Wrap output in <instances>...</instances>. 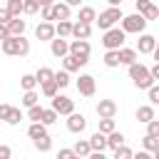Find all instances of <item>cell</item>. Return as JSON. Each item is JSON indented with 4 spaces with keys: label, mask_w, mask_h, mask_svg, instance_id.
Listing matches in <instances>:
<instances>
[{
    "label": "cell",
    "mask_w": 159,
    "mask_h": 159,
    "mask_svg": "<svg viewBox=\"0 0 159 159\" xmlns=\"http://www.w3.org/2000/svg\"><path fill=\"white\" fill-rule=\"evenodd\" d=\"M127 75H129V80L134 82V87H137V89H149V87L157 82V80L152 77L149 67H147V65H142V62L129 65V67H127Z\"/></svg>",
    "instance_id": "6da1fadb"
},
{
    "label": "cell",
    "mask_w": 159,
    "mask_h": 159,
    "mask_svg": "<svg viewBox=\"0 0 159 159\" xmlns=\"http://www.w3.org/2000/svg\"><path fill=\"white\" fill-rule=\"evenodd\" d=\"M0 50L10 57H25L30 52V40L25 35H10L5 42H0Z\"/></svg>",
    "instance_id": "7a4b0ae2"
},
{
    "label": "cell",
    "mask_w": 159,
    "mask_h": 159,
    "mask_svg": "<svg viewBox=\"0 0 159 159\" xmlns=\"http://www.w3.org/2000/svg\"><path fill=\"white\" fill-rule=\"evenodd\" d=\"M122 17H124V15H122V7H119V5H109L107 10H102V12L97 15V20H94V22H97V27L104 32V30L114 27Z\"/></svg>",
    "instance_id": "3957f363"
},
{
    "label": "cell",
    "mask_w": 159,
    "mask_h": 159,
    "mask_svg": "<svg viewBox=\"0 0 159 159\" xmlns=\"http://www.w3.org/2000/svg\"><path fill=\"white\" fill-rule=\"evenodd\" d=\"M119 22H122V30H124L127 35H139V32L147 30V22H149V20H147L142 12H132V15H124Z\"/></svg>",
    "instance_id": "277c9868"
},
{
    "label": "cell",
    "mask_w": 159,
    "mask_h": 159,
    "mask_svg": "<svg viewBox=\"0 0 159 159\" xmlns=\"http://www.w3.org/2000/svg\"><path fill=\"white\" fill-rule=\"evenodd\" d=\"M124 40H127V32L122 30V27H109V30H104V35H102V45H104V50H119L122 45H124Z\"/></svg>",
    "instance_id": "5b68a950"
},
{
    "label": "cell",
    "mask_w": 159,
    "mask_h": 159,
    "mask_svg": "<svg viewBox=\"0 0 159 159\" xmlns=\"http://www.w3.org/2000/svg\"><path fill=\"white\" fill-rule=\"evenodd\" d=\"M70 52L75 55V57H80V60H84V62H89V52H92V45H89V40H70Z\"/></svg>",
    "instance_id": "8992f818"
},
{
    "label": "cell",
    "mask_w": 159,
    "mask_h": 159,
    "mask_svg": "<svg viewBox=\"0 0 159 159\" xmlns=\"http://www.w3.org/2000/svg\"><path fill=\"white\" fill-rule=\"evenodd\" d=\"M77 92H80L82 97H94V92H97L94 77H92V75H80V80H77Z\"/></svg>",
    "instance_id": "52a82bcc"
},
{
    "label": "cell",
    "mask_w": 159,
    "mask_h": 159,
    "mask_svg": "<svg viewBox=\"0 0 159 159\" xmlns=\"http://www.w3.org/2000/svg\"><path fill=\"white\" fill-rule=\"evenodd\" d=\"M157 47V37L149 35V32H139V40H137V52L139 55H152Z\"/></svg>",
    "instance_id": "ba28073f"
},
{
    "label": "cell",
    "mask_w": 159,
    "mask_h": 159,
    "mask_svg": "<svg viewBox=\"0 0 159 159\" xmlns=\"http://www.w3.org/2000/svg\"><path fill=\"white\" fill-rule=\"evenodd\" d=\"M52 107H55V109H57L60 114H65V117L75 112V102H72V99H70L67 94H60V92H57V94L52 97Z\"/></svg>",
    "instance_id": "9c48e42d"
},
{
    "label": "cell",
    "mask_w": 159,
    "mask_h": 159,
    "mask_svg": "<svg viewBox=\"0 0 159 159\" xmlns=\"http://www.w3.org/2000/svg\"><path fill=\"white\" fill-rule=\"evenodd\" d=\"M55 35H57V30H55V25L47 22V20H40V25L35 27V37H37L40 42H50Z\"/></svg>",
    "instance_id": "30bf717a"
},
{
    "label": "cell",
    "mask_w": 159,
    "mask_h": 159,
    "mask_svg": "<svg viewBox=\"0 0 159 159\" xmlns=\"http://www.w3.org/2000/svg\"><path fill=\"white\" fill-rule=\"evenodd\" d=\"M50 52H52V57H65L67 52H70V42H67V37H60V35H55L52 40H50Z\"/></svg>",
    "instance_id": "8fae6325"
},
{
    "label": "cell",
    "mask_w": 159,
    "mask_h": 159,
    "mask_svg": "<svg viewBox=\"0 0 159 159\" xmlns=\"http://www.w3.org/2000/svg\"><path fill=\"white\" fill-rule=\"evenodd\" d=\"M84 127H87V117H84V114H80V112L67 114V129H70L72 134H82Z\"/></svg>",
    "instance_id": "7c38bea8"
},
{
    "label": "cell",
    "mask_w": 159,
    "mask_h": 159,
    "mask_svg": "<svg viewBox=\"0 0 159 159\" xmlns=\"http://www.w3.org/2000/svg\"><path fill=\"white\" fill-rule=\"evenodd\" d=\"M89 35H92V22H82V20L72 22V37H77V40H89Z\"/></svg>",
    "instance_id": "4fadbf2b"
},
{
    "label": "cell",
    "mask_w": 159,
    "mask_h": 159,
    "mask_svg": "<svg viewBox=\"0 0 159 159\" xmlns=\"http://www.w3.org/2000/svg\"><path fill=\"white\" fill-rule=\"evenodd\" d=\"M119 60H122V65H134V62H139V52H137V47H119Z\"/></svg>",
    "instance_id": "5bb4252c"
},
{
    "label": "cell",
    "mask_w": 159,
    "mask_h": 159,
    "mask_svg": "<svg viewBox=\"0 0 159 159\" xmlns=\"http://www.w3.org/2000/svg\"><path fill=\"white\" fill-rule=\"evenodd\" d=\"M97 114L99 117H114L117 114V102L114 99H99L97 102Z\"/></svg>",
    "instance_id": "9a60e30c"
},
{
    "label": "cell",
    "mask_w": 159,
    "mask_h": 159,
    "mask_svg": "<svg viewBox=\"0 0 159 159\" xmlns=\"http://www.w3.org/2000/svg\"><path fill=\"white\" fill-rule=\"evenodd\" d=\"M84 65H87V62H84V60H80V57H75L72 52H67V55L62 57V67H65L67 72H77V70H80V67H84Z\"/></svg>",
    "instance_id": "2e32d148"
},
{
    "label": "cell",
    "mask_w": 159,
    "mask_h": 159,
    "mask_svg": "<svg viewBox=\"0 0 159 159\" xmlns=\"http://www.w3.org/2000/svg\"><path fill=\"white\" fill-rule=\"evenodd\" d=\"M52 10H55V20H70V15H72V5H67L65 0L52 2Z\"/></svg>",
    "instance_id": "e0dca14e"
},
{
    "label": "cell",
    "mask_w": 159,
    "mask_h": 159,
    "mask_svg": "<svg viewBox=\"0 0 159 159\" xmlns=\"http://www.w3.org/2000/svg\"><path fill=\"white\" fill-rule=\"evenodd\" d=\"M89 144H92V152H104V149H107V134L97 129V132L89 137Z\"/></svg>",
    "instance_id": "ac0fdd59"
},
{
    "label": "cell",
    "mask_w": 159,
    "mask_h": 159,
    "mask_svg": "<svg viewBox=\"0 0 159 159\" xmlns=\"http://www.w3.org/2000/svg\"><path fill=\"white\" fill-rule=\"evenodd\" d=\"M137 119H139L142 124L152 122V119H154V104L149 102V104H142V107H137Z\"/></svg>",
    "instance_id": "d6986e66"
},
{
    "label": "cell",
    "mask_w": 159,
    "mask_h": 159,
    "mask_svg": "<svg viewBox=\"0 0 159 159\" xmlns=\"http://www.w3.org/2000/svg\"><path fill=\"white\" fill-rule=\"evenodd\" d=\"M122 144H124V134H122V132H117V129H114V132H109V134H107V149H112V152H114V149H119Z\"/></svg>",
    "instance_id": "ffe728a7"
},
{
    "label": "cell",
    "mask_w": 159,
    "mask_h": 159,
    "mask_svg": "<svg viewBox=\"0 0 159 159\" xmlns=\"http://www.w3.org/2000/svg\"><path fill=\"white\" fill-rule=\"evenodd\" d=\"M7 30H10V35H25L27 22H25V20H20V17H12V20L7 22Z\"/></svg>",
    "instance_id": "44dd1931"
},
{
    "label": "cell",
    "mask_w": 159,
    "mask_h": 159,
    "mask_svg": "<svg viewBox=\"0 0 159 159\" xmlns=\"http://www.w3.org/2000/svg\"><path fill=\"white\" fill-rule=\"evenodd\" d=\"M42 134H47V124H45V122H32V124L27 127V137H30V139H37V137H42Z\"/></svg>",
    "instance_id": "7402d4cb"
},
{
    "label": "cell",
    "mask_w": 159,
    "mask_h": 159,
    "mask_svg": "<svg viewBox=\"0 0 159 159\" xmlns=\"http://www.w3.org/2000/svg\"><path fill=\"white\" fill-rule=\"evenodd\" d=\"M32 144H35V149L42 152V154H47V152L52 149V139H50V134H42V137H37V139H32Z\"/></svg>",
    "instance_id": "603a6c76"
},
{
    "label": "cell",
    "mask_w": 159,
    "mask_h": 159,
    "mask_svg": "<svg viewBox=\"0 0 159 159\" xmlns=\"http://www.w3.org/2000/svg\"><path fill=\"white\" fill-rule=\"evenodd\" d=\"M72 149H75L77 157H89V154H92V144H89V139H77Z\"/></svg>",
    "instance_id": "cb8c5ba5"
},
{
    "label": "cell",
    "mask_w": 159,
    "mask_h": 159,
    "mask_svg": "<svg viewBox=\"0 0 159 159\" xmlns=\"http://www.w3.org/2000/svg\"><path fill=\"white\" fill-rule=\"evenodd\" d=\"M77 20H82V22H94V20H97V10H94V7H89V5H82V7H80Z\"/></svg>",
    "instance_id": "d4e9b609"
},
{
    "label": "cell",
    "mask_w": 159,
    "mask_h": 159,
    "mask_svg": "<svg viewBox=\"0 0 159 159\" xmlns=\"http://www.w3.org/2000/svg\"><path fill=\"white\" fill-rule=\"evenodd\" d=\"M104 65H107L109 70L119 67V65H122V60H119V50H107V52H104Z\"/></svg>",
    "instance_id": "484cf974"
},
{
    "label": "cell",
    "mask_w": 159,
    "mask_h": 159,
    "mask_svg": "<svg viewBox=\"0 0 159 159\" xmlns=\"http://www.w3.org/2000/svg\"><path fill=\"white\" fill-rule=\"evenodd\" d=\"M40 92H42L45 97H50V99H52V97L60 92V87H57V82H55V80H47V82H42V84H40Z\"/></svg>",
    "instance_id": "4316f807"
},
{
    "label": "cell",
    "mask_w": 159,
    "mask_h": 159,
    "mask_svg": "<svg viewBox=\"0 0 159 159\" xmlns=\"http://www.w3.org/2000/svg\"><path fill=\"white\" fill-rule=\"evenodd\" d=\"M55 30H57L60 37H72V22H70V20H57Z\"/></svg>",
    "instance_id": "83f0119b"
},
{
    "label": "cell",
    "mask_w": 159,
    "mask_h": 159,
    "mask_svg": "<svg viewBox=\"0 0 159 159\" xmlns=\"http://www.w3.org/2000/svg\"><path fill=\"white\" fill-rule=\"evenodd\" d=\"M42 112H45V107L37 102V104L27 107V119H30V122H42Z\"/></svg>",
    "instance_id": "f1b7e54d"
},
{
    "label": "cell",
    "mask_w": 159,
    "mask_h": 159,
    "mask_svg": "<svg viewBox=\"0 0 159 159\" xmlns=\"http://www.w3.org/2000/svg\"><path fill=\"white\" fill-rule=\"evenodd\" d=\"M5 7L12 12V17L25 15V5H22V0H7V2H5Z\"/></svg>",
    "instance_id": "f546056e"
},
{
    "label": "cell",
    "mask_w": 159,
    "mask_h": 159,
    "mask_svg": "<svg viewBox=\"0 0 159 159\" xmlns=\"http://www.w3.org/2000/svg\"><path fill=\"white\" fill-rule=\"evenodd\" d=\"M70 75H72V72H67L65 67H62L60 72H55V82H57V87H60V89H65V87L72 82V80H70Z\"/></svg>",
    "instance_id": "4dcf8cb0"
},
{
    "label": "cell",
    "mask_w": 159,
    "mask_h": 159,
    "mask_svg": "<svg viewBox=\"0 0 159 159\" xmlns=\"http://www.w3.org/2000/svg\"><path fill=\"white\" fill-rule=\"evenodd\" d=\"M57 119H60V112H57L55 107H47V109L42 112V122H45L47 127H52V124H55Z\"/></svg>",
    "instance_id": "1f68e13d"
},
{
    "label": "cell",
    "mask_w": 159,
    "mask_h": 159,
    "mask_svg": "<svg viewBox=\"0 0 159 159\" xmlns=\"http://www.w3.org/2000/svg\"><path fill=\"white\" fill-rule=\"evenodd\" d=\"M37 84H40V82H37L35 75H22V77H20V87H22L25 92H27V89H35Z\"/></svg>",
    "instance_id": "d6a6232c"
},
{
    "label": "cell",
    "mask_w": 159,
    "mask_h": 159,
    "mask_svg": "<svg viewBox=\"0 0 159 159\" xmlns=\"http://www.w3.org/2000/svg\"><path fill=\"white\" fill-rule=\"evenodd\" d=\"M99 132H104V134H109V132H114L117 127H114V117H99V127H97Z\"/></svg>",
    "instance_id": "836d02e7"
},
{
    "label": "cell",
    "mask_w": 159,
    "mask_h": 159,
    "mask_svg": "<svg viewBox=\"0 0 159 159\" xmlns=\"http://www.w3.org/2000/svg\"><path fill=\"white\" fill-rule=\"evenodd\" d=\"M35 77H37V82L42 84V82H47V80H55V72H52L50 67H40V70L35 72Z\"/></svg>",
    "instance_id": "e575fe53"
},
{
    "label": "cell",
    "mask_w": 159,
    "mask_h": 159,
    "mask_svg": "<svg viewBox=\"0 0 159 159\" xmlns=\"http://www.w3.org/2000/svg\"><path fill=\"white\" fill-rule=\"evenodd\" d=\"M37 102H40V94H37L35 89H27V92L22 94V104H25V107H32V104H37Z\"/></svg>",
    "instance_id": "d590c367"
},
{
    "label": "cell",
    "mask_w": 159,
    "mask_h": 159,
    "mask_svg": "<svg viewBox=\"0 0 159 159\" xmlns=\"http://www.w3.org/2000/svg\"><path fill=\"white\" fill-rule=\"evenodd\" d=\"M142 144H144V149H147V152H152V154H154V149L159 147V137H152V134H144V139H142Z\"/></svg>",
    "instance_id": "8d00e7d4"
},
{
    "label": "cell",
    "mask_w": 159,
    "mask_h": 159,
    "mask_svg": "<svg viewBox=\"0 0 159 159\" xmlns=\"http://www.w3.org/2000/svg\"><path fill=\"white\" fill-rule=\"evenodd\" d=\"M22 122V112L17 109V107H12V112H10V117L5 119V124H10V127H17Z\"/></svg>",
    "instance_id": "74e56055"
},
{
    "label": "cell",
    "mask_w": 159,
    "mask_h": 159,
    "mask_svg": "<svg viewBox=\"0 0 159 159\" xmlns=\"http://www.w3.org/2000/svg\"><path fill=\"white\" fill-rule=\"evenodd\" d=\"M22 5H25V15H35V12H40V2L37 0H22Z\"/></svg>",
    "instance_id": "f35d334b"
},
{
    "label": "cell",
    "mask_w": 159,
    "mask_h": 159,
    "mask_svg": "<svg viewBox=\"0 0 159 159\" xmlns=\"http://www.w3.org/2000/svg\"><path fill=\"white\" fill-rule=\"evenodd\" d=\"M40 20H47V22L55 20V10H52V5H42V7H40Z\"/></svg>",
    "instance_id": "ab89813d"
},
{
    "label": "cell",
    "mask_w": 159,
    "mask_h": 159,
    "mask_svg": "<svg viewBox=\"0 0 159 159\" xmlns=\"http://www.w3.org/2000/svg\"><path fill=\"white\" fill-rule=\"evenodd\" d=\"M132 157H134V152L129 147H124V144L119 149H114V159H132Z\"/></svg>",
    "instance_id": "60d3db41"
},
{
    "label": "cell",
    "mask_w": 159,
    "mask_h": 159,
    "mask_svg": "<svg viewBox=\"0 0 159 159\" xmlns=\"http://www.w3.org/2000/svg\"><path fill=\"white\" fill-rule=\"evenodd\" d=\"M142 15H144L147 20H159V7H157V5L152 2V5H149V7L144 10V12H142Z\"/></svg>",
    "instance_id": "b9f144b4"
},
{
    "label": "cell",
    "mask_w": 159,
    "mask_h": 159,
    "mask_svg": "<svg viewBox=\"0 0 159 159\" xmlns=\"http://www.w3.org/2000/svg\"><path fill=\"white\" fill-rule=\"evenodd\" d=\"M147 94H149V102L157 107V104H159V84H152V87L147 89Z\"/></svg>",
    "instance_id": "7bdbcfd3"
},
{
    "label": "cell",
    "mask_w": 159,
    "mask_h": 159,
    "mask_svg": "<svg viewBox=\"0 0 159 159\" xmlns=\"http://www.w3.org/2000/svg\"><path fill=\"white\" fill-rule=\"evenodd\" d=\"M147 134H152V137H159V119L154 117L152 122H147Z\"/></svg>",
    "instance_id": "ee69618b"
},
{
    "label": "cell",
    "mask_w": 159,
    "mask_h": 159,
    "mask_svg": "<svg viewBox=\"0 0 159 159\" xmlns=\"http://www.w3.org/2000/svg\"><path fill=\"white\" fill-rule=\"evenodd\" d=\"M10 20H12V12L7 7H0V25H7Z\"/></svg>",
    "instance_id": "f6af8a7d"
},
{
    "label": "cell",
    "mask_w": 159,
    "mask_h": 159,
    "mask_svg": "<svg viewBox=\"0 0 159 159\" xmlns=\"http://www.w3.org/2000/svg\"><path fill=\"white\" fill-rule=\"evenodd\" d=\"M10 112H12V104H0V119L2 122L10 117Z\"/></svg>",
    "instance_id": "bcb514c9"
},
{
    "label": "cell",
    "mask_w": 159,
    "mask_h": 159,
    "mask_svg": "<svg viewBox=\"0 0 159 159\" xmlns=\"http://www.w3.org/2000/svg\"><path fill=\"white\" fill-rule=\"evenodd\" d=\"M57 157H60V159H72V157H77V154H75V149H60Z\"/></svg>",
    "instance_id": "7dc6e473"
},
{
    "label": "cell",
    "mask_w": 159,
    "mask_h": 159,
    "mask_svg": "<svg viewBox=\"0 0 159 159\" xmlns=\"http://www.w3.org/2000/svg\"><path fill=\"white\" fill-rule=\"evenodd\" d=\"M12 157V149L7 144H0V159H10Z\"/></svg>",
    "instance_id": "c3c4849f"
},
{
    "label": "cell",
    "mask_w": 159,
    "mask_h": 159,
    "mask_svg": "<svg viewBox=\"0 0 159 159\" xmlns=\"http://www.w3.org/2000/svg\"><path fill=\"white\" fill-rule=\"evenodd\" d=\"M134 5H137V12H144V10H147V7L152 5V0H137Z\"/></svg>",
    "instance_id": "681fc988"
},
{
    "label": "cell",
    "mask_w": 159,
    "mask_h": 159,
    "mask_svg": "<svg viewBox=\"0 0 159 159\" xmlns=\"http://www.w3.org/2000/svg\"><path fill=\"white\" fill-rule=\"evenodd\" d=\"M10 37V30H7V25H0V42H5Z\"/></svg>",
    "instance_id": "f907efd6"
},
{
    "label": "cell",
    "mask_w": 159,
    "mask_h": 159,
    "mask_svg": "<svg viewBox=\"0 0 159 159\" xmlns=\"http://www.w3.org/2000/svg\"><path fill=\"white\" fill-rule=\"evenodd\" d=\"M149 72H152V77H154V80H159V62H154V65L149 67Z\"/></svg>",
    "instance_id": "816d5d0a"
},
{
    "label": "cell",
    "mask_w": 159,
    "mask_h": 159,
    "mask_svg": "<svg viewBox=\"0 0 159 159\" xmlns=\"http://www.w3.org/2000/svg\"><path fill=\"white\" fill-rule=\"evenodd\" d=\"M65 2H67V5H72V7H80V5H82V0H65Z\"/></svg>",
    "instance_id": "f5cc1de1"
},
{
    "label": "cell",
    "mask_w": 159,
    "mask_h": 159,
    "mask_svg": "<svg viewBox=\"0 0 159 159\" xmlns=\"http://www.w3.org/2000/svg\"><path fill=\"white\" fill-rule=\"evenodd\" d=\"M152 55H154V60L159 62V37H157V47H154V52H152Z\"/></svg>",
    "instance_id": "db71d44e"
},
{
    "label": "cell",
    "mask_w": 159,
    "mask_h": 159,
    "mask_svg": "<svg viewBox=\"0 0 159 159\" xmlns=\"http://www.w3.org/2000/svg\"><path fill=\"white\" fill-rule=\"evenodd\" d=\"M37 2H40V5H52L55 0H37Z\"/></svg>",
    "instance_id": "11a10c76"
},
{
    "label": "cell",
    "mask_w": 159,
    "mask_h": 159,
    "mask_svg": "<svg viewBox=\"0 0 159 159\" xmlns=\"http://www.w3.org/2000/svg\"><path fill=\"white\" fill-rule=\"evenodd\" d=\"M109 5H122V0H107Z\"/></svg>",
    "instance_id": "9f6ffc18"
},
{
    "label": "cell",
    "mask_w": 159,
    "mask_h": 159,
    "mask_svg": "<svg viewBox=\"0 0 159 159\" xmlns=\"http://www.w3.org/2000/svg\"><path fill=\"white\" fill-rule=\"evenodd\" d=\"M154 159H159V147H157V149H154Z\"/></svg>",
    "instance_id": "6f0895ef"
}]
</instances>
